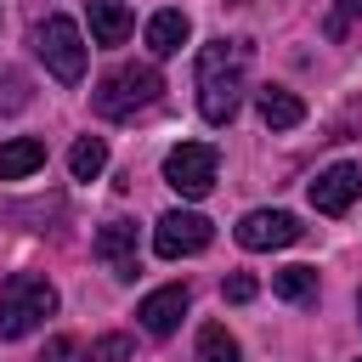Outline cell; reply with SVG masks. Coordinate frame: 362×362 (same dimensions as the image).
Segmentation results:
<instances>
[{
	"instance_id": "6da1fadb",
	"label": "cell",
	"mask_w": 362,
	"mask_h": 362,
	"mask_svg": "<svg viewBox=\"0 0 362 362\" xmlns=\"http://www.w3.org/2000/svg\"><path fill=\"white\" fill-rule=\"evenodd\" d=\"M249 90V45L243 40H209L198 51V113L209 124H232Z\"/></svg>"
},
{
	"instance_id": "7a4b0ae2",
	"label": "cell",
	"mask_w": 362,
	"mask_h": 362,
	"mask_svg": "<svg viewBox=\"0 0 362 362\" xmlns=\"http://www.w3.org/2000/svg\"><path fill=\"white\" fill-rule=\"evenodd\" d=\"M45 317H57V288L40 272H11L0 288V339H23Z\"/></svg>"
},
{
	"instance_id": "3957f363",
	"label": "cell",
	"mask_w": 362,
	"mask_h": 362,
	"mask_svg": "<svg viewBox=\"0 0 362 362\" xmlns=\"http://www.w3.org/2000/svg\"><path fill=\"white\" fill-rule=\"evenodd\" d=\"M158 90H164V79H158V68L153 62H124V68H113L102 85H96V113L102 119H130V113H141V107H153L158 102Z\"/></svg>"
},
{
	"instance_id": "277c9868",
	"label": "cell",
	"mask_w": 362,
	"mask_h": 362,
	"mask_svg": "<svg viewBox=\"0 0 362 362\" xmlns=\"http://www.w3.org/2000/svg\"><path fill=\"white\" fill-rule=\"evenodd\" d=\"M34 51H40V62L62 79V85H79L85 79V40H79V28H74V17H45V23H34Z\"/></svg>"
},
{
	"instance_id": "5b68a950",
	"label": "cell",
	"mask_w": 362,
	"mask_h": 362,
	"mask_svg": "<svg viewBox=\"0 0 362 362\" xmlns=\"http://www.w3.org/2000/svg\"><path fill=\"white\" fill-rule=\"evenodd\" d=\"M215 170H221V153H215L209 141H181V147H170V158H164V181H170L181 198H204V192L215 187Z\"/></svg>"
},
{
	"instance_id": "8992f818",
	"label": "cell",
	"mask_w": 362,
	"mask_h": 362,
	"mask_svg": "<svg viewBox=\"0 0 362 362\" xmlns=\"http://www.w3.org/2000/svg\"><path fill=\"white\" fill-rule=\"evenodd\" d=\"M209 238H215L209 215H198V209H170V215H158V226H153V255H158V260H181V255L209 249Z\"/></svg>"
},
{
	"instance_id": "52a82bcc",
	"label": "cell",
	"mask_w": 362,
	"mask_h": 362,
	"mask_svg": "<svg viewBox=\"0 0 362 362\" xmlns=\"http://www.w3.org/2000/svg\"><path fill=\"white\" fill-rule=\"evenodd\" d=\"M243 249H288L294 238H300V221L288 215V209H249L243 221H238V232H232Z\"/></svg>"
},
{
	"instance_id": "ba28073f",
	"label": "cell",
	"mask_w": 362,
	"mask_h": 362,
	"mask_svg": "<svg viewBox=\"0 0 362 362\" xmlns=\"http://www.w3.org/2000/svg\"><path fill=\"white\" fill-rule=\"evenodd\" d=\"M305 192H311V209L317 215H345L362 198V164H328Z\"/></svg>"
},
{
	"instance_id": "9c48e42d",
	"label": "cell",
	"mask_w": 362,
	"mask_h": 362,
	"mask_svg": "<svg viewBox=\"0 0 362 362\" xmlns=\"http://www.w3.org/2000/svg\"><path fill=\"white\" fill-rule=\"evenodd\" d=\"M187 305H192V294H187L181 283H164V288H153V294L136 305V317H141V328H147L153 339H170V334L181 328Z\"/></svg>"
},
{
	"instance_id": "30bf717a",
	"label": "cell",
	"mask_w": 362,
	"mask_h": 362,
	"mask_svg": "<svg viewBox=\"0 0 362 362\" xmlns=\"http://www.w3.org/2000/svg\"><path fill=\"white\" fill-rule=\"evenodd\" d=\"M96 260L119 277V283H130L136 277V221H107L102 232H96Z\"/></svg>"
},
{
	"instance_id": "8fae6325",
	"label": "cell",
	"mask_w": 362,
	"mask_h": 362,
	"mask_svg": "<svg viewBox=\"0 0 362 362\" xmlns=\"http://www.w3.org/2000/svg\"><path fill=\"white\" fill-rule=\"evenodd\" d=\"M85 17H90L96 45H124L130 40V6L124 0H85Z\"/></svg>"
},
{
	"instance_id": "7c38bea8",
	"label": "cell",
	"mask_w": 362,
	"mask_h": 362,
	"mask_svg": "<svg viewBox=\"0 0 362 362\" xmlns=\"http://www.w3.org/2000/svg\"><path fill=\"white\" fill-rule=\"evenodd\" d=\"M187 34H192V23H187V11H153L147 17V51L153 57H175L181 45H187Z\"/></svg>"
},
{
	"instance_id": "4fadbf2b",
	"label": "cell",
	"mask_w": 362,
	"mask_h": 362,
	"mask_svg": "<svg viewBox=\"0 0 362 362\" xmlns=\"http://www.w3.org/2000/svg\"><path fill=\"white\" fill-rule=\"evenodd\" d=\"M45 164V141L40 136H11V141H0V181H23V175H34Z\"/></svg>"
},
{
	"instance_id": "5bb4252c",
	"label": "cell",
	"mask_w": 362,
	"mask_h": 362,
	"mask_svg": "<svg viewBox=\"0 0 362 362\" xmlns=\"http://www.w3.org/2000/svg\"><path fill=\"white\" fill-rule=\"evenodd\" d=\"M255 102H260V119H266L272 130H294V124L305 119V102H300L294 90H283V85H266Z\"/></svg>"
},
{
	"instance_id": "9a60e30c",
	"label": "cell",
	"mask_w": 362,
	"mask_h": 362,
	"mask_svg": "<svg viewBox=\"0 0 362 362\" xmlns=\"http://www.w3.org/2000/svg\"><path fill=\"white\" fill-rule=\"evenodd\" d=\"M272 294L288 300V305H311L317 300V266H283V272H272Z\"/></svg>"
},
{
	"instance_id": "2e32d148",
	"label": "cell",
	"mask_w": 362,
	"mask_h": 362,
	"mask_svg": "<svg viewBox=\"0 0 362 362\" xmlns=\"http://www.w3.org/2000/svg\"><path fill=\"white\" fill-rule=\"evenodd\" d=\"M68 170H74V181H96L107 170V141L102 136H79L68 147Z\"/></svg>"
},
{
	"instance_id": "e0dca14e",
	"label": "cell",
	"mask_w": 362,
	"mask_h": 362,
	"mask_svg": "<svg viewBox=\"0 0 362 362\" xmlns=\"http://www.w3.org/2000/svg\"><path fill=\"white\" fill-rule=\"evenodd\" d=\"M198 362H243V351L226 334V322H204L198 328Z\"/></svg>"
},
{
	"instance_id": "ac0fdd59",
	"label": "cell",
	"mask_w": 362,
	"mask_h": 362,
	"mask_svg": "<svg viewBox=\"0 0 362 362\" xmlns=\"http://www.w3.org/2000/svg\"><path fill=\"white\" fill-rule=\"evenodd\" d=\"M130 356V339L124 334H102V339H90V351H85V362H124Z\"/></svg>"
},
{
	"instance_id": "d6986e66",
	"label": "cell",
	"mask_w": 362,
	"mask_h": 362,
	"mask_svg": "<svg viewBox=\"0 0 362 362\" xmlns=\"http://www.w3.org/2000/svg\"><path fill=\"white\" fill-rule=\"evenodd\" d=\"M23 102H28V79H23L17 68H11V74H0V107H6V113H17Z\"/></svg>"
},
{
	"instance_id": "ffe728a7",
	"label": "cell",
	"mask_w": 362,
	"mask_h": 362,
	"mask_svg": "<svg viewBox=\"0 0 362 362\" xmlns=\"http://www.w3.org/2000/svg\"><path fill=\"white\" fill-rule=\"evenodd\" d=\"M351 17H362V0H339L334 11H328V40H345V28H351Z\"/></svg>"
},
{
	"instance_id": "44dd1931",
	"label": "cell",
	"mask_w": 362,
	"mask_h": 362,
	"mask_svg": "<svg viewBox=\"0 0 362 362\" xmlns=\"http://www.w3.org/2000/svg\"><path fill=\"white\" fill-rule=\"evenodd\" d=\"M40 362H79V345H74L68 334H57V339H45V351H40Z\"/></svg>"
},
{
	"instance_id": "7402d4cb",
	"label": "cell",
	"mask_w": 362,
	"mask_h": 362,
	"mask_svg": "<svg viewBox=\"0 0 362 362\" xmlns=\"http://www.w3.org/2000/svg\"><path fill=\"white\" fill-rule=\"evenodd\" d=\"M255 288H260V283H255L249 272H238V277H226V300H232V305H249V300H255Z\"/></svg>"
},
{
	"instance_id": "603a6c76",
	"label": "cell",
	"mask_w": 362,
	"mask_h": 362,
	"mask_svg": "<svg viewBox=\"0 0 362 362\" xmlns=\"http://www.w3.org/2000/svg\"><path fill=\"white\" fill-rule=\"evenodd\" d=\"M356 317H362V294H356Z\"/></svg>"
}]
</instances>
